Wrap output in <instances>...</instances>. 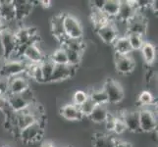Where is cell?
Wrapping results in <instances>:
<instances>
[{"mask_svg": "<svg viewBox=\"0 0 158 147\" xmlns=\"http://www.w3.org/2000/svg\"><path fill=\"white\" fill-rule=\"evenodd\" d=\"M43 121L36 122L31 125L30 127L21 130L19 135L24 143L32 144L39 142L42 139L43 134H44V123H43Z\"/></svg>", "mask_w": 158, "mask_h": 147, "instance_id": "1", "label": "cell"}, {"mask_svg": "<svg viewBox=\"0 0 158 147\" xmlns=\"http://www.w3.org/2000/svg\"><path fill=\"white\" fill-rule=\"evenodd\" d=\"M30 62H28L27 60H8V61L5 62L2 65V68L0 70V73H1L2 78H13V77H17L22 74L26 73V70L28 68Z\"/></svg>", "mask_w": 158, "mask_h": 147, "instance_id": "2", "label": "cell"}, {"mask_svg": "<svg viewBox=\"0 0 158 147\" xmlns=\"http://www.w3.org/2000/svg\"><path fill=\"white\" fill-rule=\"evenodd\" d=\"M102 88L106 92L108 97V102L111 104H118L122 102L125 97V92L122 85L119 81L114 79H106L104 84H103Z\"/></svg>", "mask_w": 158, "mask_h": 147, "instance_id": "3", "label": "cell"}, {"mask_svg": "<svg viewBox=\"0 0 158 147\" xmlns=\"http://www.w3.org/2000/svg\"><path fill=\"white\" fill-rule=\"evenodd\" d=\"M63 24L66 37L77 39H84V28L78 18L70 14H64Z\"/></svg>", "mask_w": 158, "mask_h": 147, "instance_id": "4", "label": "cell"}, {"mask_svg": "<svg viewBox=\"0 0 158 147\" xmlns=\"http://www.w3.org/2000/svg\"><path fill=\"white\" fill-rule=\"evenodd\" d=\"M0 41L3 49V59L7 61L13 55H16L18 44L15 39V35L13 31L6 29L0 34Z\"/></svg>", "mask_w": 158, "mask_h": 147, "instance_id": "5", "label": "cell"}, {"mask_svg": "<svg viewBox=\"0 0 158 147\" xmlns=\"http://www.w3.org/2000/svg\"><path fill=\"white\" fill-rule=\"evenodd\" d=\"M139 126L141 133H155L157 128V120L155 111L143 107L139 110Z\"/></svg>", "mask_w": 158, "mask_h": 147, "instance_id": "6", "label": "cell"}, {"mask_svg": "<svg viewBox=\"0 0 158 147\" xmlns=\"http://www.w3.org/2000/svg\"><path fill=\"white\" fill-rule=\"evenodd\" d=\"M148 22L143 14H140L139 11L135 16L131 19L127 23V31L128 34H135L145 37L148 34ZM127 34V35H128Z\"/></svg>", "mask_w": 158, "mask_h": 147, "instance_id": "7", "label": "cell"}, {"mask_svg": "<svg viewBox=\"0 0 158 147\" xmlns=\"http://www.w3.org/2000/svg\"><path fill=\"white\" fill-rule=\"evenodd\" d=\"M114 66L117 72L121 75H129L133 73L135 67V62L133 59V52L130 55L114 53Z\"/></svg>", "mask_w": 158, "mask_h": 147, "instance_id": "8", "label": "cell"}, {"mask_svg": "<svg viewBox=\"0 0 158 147\" xmlns=\"http://www.w3.org/2000/svg\"><path fill=\"white\" fill-rule=\"evenodd\" d=\"M138 13V8L135 5V1H131V0H120V8L117 17L115 18L118 21L128 22L133 19L135 14Z\"/></svg>", "mask_w": 158, "mask_h": 147, "instance_id": "9", "label": "cell"}, {"mask_svg": "<svg viewBox=\"0 0 158 147\" xmlns=\"http://www.w3.org/2000/svg\"><path fill=\"white\" fill-rule=\"evenodd\" d=\"M22 57L30 63L40 64L45 59L46 56L44 52L42 51V49L37 45V43L34 42L31 43V44H28L25 47Z\"/></svg>", "mask_w": 158, "mask_h": 147, "instance_id": "10", "label": "cell"}, {"mask_svg": "<svg viewBox=\"0 0 158 147\" xmlns=\"http://www.w3.org/2000/svg\"><path fill=\"white\" fill-rule=\"evenodd\" d=\"M8 94H21L27 88H30L29 78L26 73L22 74L17 77L8 79Z\"/></svg>", "mask_w": 158, "mask_h": 147, "instance_id": "11", "label": "cell"}, {"mask_svg": "<svg viewBox=\"0 0 158 147\" xmlns=\"http://www.w3.org/2000/svg\"><path fill=\"white\" fill-rule=\"evenodd\" d=\"M121 118L125 123L126 129L133 133H141L139 126V110L124 111Z\"/></svg>", "mask_w": 158, "mask_h": 147, "instance_id": "12", "label": "cell"}, {"mask_svg": "<svg viewBox=\"0 0 158 147\" xmlns=\"http://www.w3.org/2000/svg\"><path fill=\"white\" fill-rule=\"evenodd\" d=\"M77 68L70 66V65H55L53 74L49 83H59L73 78L76 75Z\"/></svg>", "mask_w": 158, "mask_h": 147, "instance_id": "13", "label": "cell"}, {"mask_svg": "<svg viewBox=\"0 0 158 147\" xmlns=\"http://www.w3.org/2000/svg\"><path fill=\"white\" fill-rule=\"evenodd\" d=\"M95 31L99 39L104 42L105 44H108V45H112L119 37L117 31L112 22L100 27V28L97 29Z\"/></svg>", "mask_w": 158, "mask_h": 147, "instance_id": "14", "label": "cell"}, {"mask_svg": "<svg viewBox=\"0 0 158 147\" xmlns=\"http://www.w3.org/2000/svg\"><path fill=\"white\" fill-rule=\"evenodd\" d=\"M63 18H64V14H58L54 16L52 20L50 21L51 35L60 44L66 39V35H65V31H64Z\"/></svg>", "mask_w": 158, "mask_h": 147, "instance_id": "15", "label": "cell"}, {"mask_svg": "<svg viewBox=\"0 0 158 147\" xmlns=\"http://www.w3.org/2000/svg\"><path fill=\"white\" fill-rule=\"evenodd\" d=\"M60 115L67 121L76 122V121H83L85 119L80 111V107L73 104V103H67L63 105L59 110Z\"/></svg>", "mask_w": 158, "mask_h": 147, "instance_id": "16", "label": "cell"}, {"mask_svg": "<svg viewBox=\"0 0 158 147\" xmlns=\"http://www.w3.org/2000/svg\"><path fill=\"white\" fill-rule=\"evenodd\" d=\"M13 4L15 6V14L16 21H23L34 10V5L31 1H26V0H13Z\"/></svg>", "mask_w": 158, "mask_h": 147, "instance_id": "17", "label": "cell"}, {"mask_svg": "<svg viewBox=\"0 0 158 147\" xmlns=\"http://www.w3.org/2000/svg\"><path fill=\"white\" fill-rule=\"evenodd\" d=\"M0 16L7 24L16 21L15 6L13 4V0H2V1H0Z\"/></svg>", "mask_w": 158, "mask_h": 147, "instance_id": "18", "label": "cell"}, {"mask_svg": "<svg viewBox=\"0 0 158 147\" xmlns=\"http://www.w3.org/2000/svg\"><path fill=\"white\" fill-rule=\"evenodd\" d=\"M116 139L112 135L96 133L92 137V147H114Z\"/></svg>", "mask_w": 158, "mask_h": 147, "instance_id": "19", "label": "cell"}, {"mask_svg": "<svg viewBox=\"0 0 158 147\" xmlns=\"http://www.w3.org/2000/svg\"><path fill=\"white\" fill-rule=\"evenodd\" d=\"M6 98L10 109L15 113L23 111L29 106L28 103L21 97L20 94H7Z\"/></svg>", "mask_w": 158, "mask_h": 147, "instance_id": "20", "label": "cell"}, {"mask_svg": "<svg viewBox=\"0 0 158 147\" xmlns=\"http://www.w3.org/2000/svg\"><path fill=\"white\" fill-rule=\"evenodd\" d=\"M108 108L106 105H96L94 111L89 116V121L94 124H104L108 116Z\"/></svg>", "mask_w": 158, "mask_h": 147, "instance_id": "21", "label": "cell"}, {"mask_svg": "<svg viewBox=\"0 0 158 147\" xmlns=\"http://www.w3.org/2000/svg\"><path fill=\"white\" fill-rule=\"evenodd\" d=\"M140 53L143 55V61L148 65H152L154 63L156 59V48L151 42L145 40L140 49Z\"/></svg>", "mask_w": 158, "mask_h": 147, "instance_id": "22", "label": "cell"}, {"mask_svg": "<svg viewBox=\"0 0 158 147\" xmlns=\"http://www.w3.org/2000/svg\"><path fill=\"white\" fill-rule=\"evenodd\" d=\"M112 45H113L115 53L121 54V55H130V54L133 52L127 35L119 36Z\"/></svg>", "mask_w": 158, "mask_h": 147, "instance_id": "23", "label": "cell"}, {"mask_svg": "<svg viewBox=\"0 0 158 147\" xmlns=\"http://www.w3.org/2000/svg\"><path fill=\"white\" fill-rule=\"evenodd\" d=\"M60 47H62L64 49L65 53H66L68 65L75 68H78V66L81 63V60H83V54L81 52L73 50V49H71V48H68L64 45H60Z\"/></svg>", "mask_w": 158, "mask_h": 147, "instance_id": "24", "label": "cell"}, {"mask_svg": "<svg viewBox=\"0 0 158 147\" xmlns=\"http://www.w3.org/2000/svg\"><path fill=\"white\" fill-rule=\"evenodd\" d=\"M120 8V0H105L102 12L109 19H115L118 15Z\"/></svg>", "mask_w": 158, "mask_h": 147, "instance_id": "25", "label": "cell"}, {"mask_svg": "<svg viewBox=\"0 0 158 147\" xmlns=\"http://www.w3.org/2000/svg\"><path fill=\"white\" fill-rule=\"evenodd\" d=\"M60 45H64L68 48L73 49V50L81 52L83 55H84V53L85 51V48H86L85 44V41H84V39H70V37H66Z\"/></svg>", "mask_w": 158, "mask_h": 147, "instance_id": "26", "label": "cell"}, {"mask_svg": "<svg viewBox=\"0 0 158 147\" xmlns=\"http://www.w3.org/2000/svg\"><path fill=\"white\" fill-rule=\"evenodd\" d=\"M40 64V68H41V71H42L43 83H49L50 79H51V76L53 74L55 65H54V63L50 60L49 56H48L47 58L45 57V59Z\"/></svg>", "mask_w": 158, "mask_h": 147, "instance_id": "27", "label": "cell"}, {"mask_svg": "<svg viewBox=\"0 0 158 147\" xmlns=\"http://www.w3.org/2000/svg\"><path fill=\"white\" fill-rule=\"evenodd\" d=\"M89 96L96 105H107L109 103L107 94L103 88L94 89V90L89 91Z\"/></svg>", "mask_w": 158, "mask_h": 147, "instance_id": "28", "label": "cell"}, {"mask_svg": "<svg viewBox=\"0 0 158 147\" xmlns=\"http://www.w3.org/2000/svg\"><path fill=\"white\" fill-rule=\"evenodd\" d=\"M128 40L130 42L131 48L133 51H139L141 47H143V43L145 42V39L143 36L135 35V34H128L127 35Z\"/></svg>", "mask_w": 158, "mask_h": 147, "instance_id": "29", "label": "cell"}, {"mask_svg": "<svg viewBox=\"0 0 158 147\" xmlns=\"http://www.w3.org/2000/svg\"><path fill=\"white\" fill-rule=\"evenodd\" d=\"M50 60L54 63V65H67V57L66 53H65L64 49L62 47L57 48L55 51L49 56Z\"/></svg>", "mask_w": 158, "mask_h": 147, "instance_id": "30", "label": "cell"}, {"mask_svg": "<svg viewBox=\"0 0 158 147\" xmlns=\"http://www.w3.org/2000/svg\"><path fill=\"white\" fill-rule=\"evenodd\" d=\"M95 106H96V104L90 99L89 96L88 99H86L83 104L79 107H80V111L81 113V115L84 116V118H89V116L91 114V112L94 111Z\"/></svg>", "mask_w": 158, "mask_h": 147, "instance_id": "31", "label": "cell"}, {"mask_svg": "<svg viewBox=\"0 0 158 147\" xmlns=\"http://www.w3.org/2000/svg\"><path fill=\"white\" fill-rule=\"evenodd\" d=\"M138 100L139 102V104L141 106H148L153 104L154 102V97L152 95V93L148 90H143L139 94Z\"/></svg>", "mask_w": 158, "mask_h": 147, "instance_id": "32", "label": "cell"}, {"mask_svg": "<svg viewBox=\"0 0 158 147\" xmlns=\"http://www.w3.org/2000/svg\"><path fill=\"white\" fill-rule=\"evenodd\" d=\"M88 98H89L88 91L78 89V90H76L73 94V104L77 106H81Z\"/></svg>", "mask_w": 158, "mask_h": 147, "instance_id": "33", "label": "cell"}, {"mask_svg": "<svg viewBox=\"0 0 158 147\" xmlns=\"http://www.w3.org/2000/svg\"><path fill=\"white\" fill-rule=\"evenodd\" d=\"M115 123H116V116L114 114L108 113V116L104 122V126H105V129L107 133H113V129H114V126H115Z\"/></svg>", "mask_w": 158, "mask_h": 147, "instance_id": "34", "label": "cell"}, {"mask_svg": "<svg viewBox=\"0 0 158 147\" xmlns=\"http://www.w3.org/2000/svg\"><path fill=\"white\" fill-rule=\"evenodd\" d=\"M127 130L126 126H125V123L123 121V119L121 118V116H116V123L115 126H114V129L113 133L116 134H122Z\"/></svg>", "mask_w": 158, "mask_h": 147, "instance_id": "35", "label": "cell"}, {"mask_svg": "<svg viewBox=\"0 0 158 147\" xmlns=\"http://www.w3.org/2000/svg\"><path fill=\"white\" fill-rule=\"evenodd\" d=\"M21 97L23 98V99L28 103V104H32V103H35V94H34V91L31 88V86L29 88H27L25 91H23L22 93L20 94Z\"/></svg>", "mask_w": 158, "mask_h": 147, "instance_id": "36", "label": "cell"}, {"mask_svg": "<svg viewBox=\"0 0 158 147\" xmlns=\"http://www.w3.org/2000/svg\"><path fill=\"white\" fill-rule=\"evenodd\" d=\"M90 3H91L92 9L102 11L103 6H104V3H105V0H94V1H90Z\"/></svg>", "mask_w": 158, "mask_h": 147, "instance_id": "37", "label": "cell"}, {"mask_svg": "<svg viewBox=\"0 0 158 147\" xmlns=\"http://www.w3.org/2000/svg\"><path fill=\"white\" fill-rule=\"evenodd\" d=\"M114 147H133V144L128 141H123V140H116Z\"/></svg>", "mask_w": 158, "mask_h": 147, "instance_id": "38", "label": "cell"}, {"mask_svg": "<svg viewBox=\"0 0 158 147\" xmlns=\"http://www.w3.org/2000/svg\"><path fill=\"white\" fill-rule=\"evenodd\" d=\"M51 1L49 0H40V6L42 8H49L51 6Z\"/></svg>", "mask_w": 158, "mask_h": 147, "instance_id": "39", "label": "cell"}, {"mask_svg": "<svg viewBox=\"0 0 158 147\" xmlns=\"http://www.w3.org/2000/svg\"><path fill=\"white\" fill-rule=\"evenodd\" d=\"M41 147H55V145H54L52 142H48V141H46V142H43Z\"/></svg>", "mask_w": 158, "mask_h": 147, "instance_id": "40", "label": "cell"}, {"mask_svg": "<svg viewBox=\"0 0 158 147\" xmlns=\"http://www.w3.org/2000/svg\"><path fill=\"white\" fill-rule=\"evenodd\" d=\"M67 147H71V146H67Z\"/></svg>", "mask_w": 158, "mask_h": 147, "instance_id": "41", "label": "cell"}]
</instances>
